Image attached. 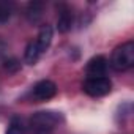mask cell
Wrapping results in <instances>:
<instances>
[{
	"instance_id": "6da1fadb",
	"label": "cell",
	"mask_w": 134,
	"mask_h": 134,
	"mask_svg": "<svg viewBox=\"0 0 134 134\" xmlns=\"http://www.w3.org/2000/svg\"><path fill=\"white\" fill-rule=\"evenodd\" d=\"M63 121V117L58 112L52 110H41L32 115L30 126L33 134H51V131Z\"/></svg>"
},
{
	"instance_id": "7a4b0ae2",
	"label": "cell",
	"mask_w": 134,
	"mask_h": 134,
	"mask_svg": "<svg viewBox=\"0 0 134 134\" xmlns=\"http://www.w3.org/2000/svg\"><path fill=\"white\" fill-rule=\"evenodd\" d=\"M134 65V43L128 41L115 47L110 57V66L115 71H126Z\"/></svg>"
},
{
	"instance_id": "3957f363",
	"label": "cell",
	"mask_w": 134,
	"mask_h": 134,
	"mask_svg": "<svg viewBox=\"0 0 134 134\" xmlns=\"http://www.w3.org/2000/svg\"><path fill=\"white\" fill-rule=\"evenodd\" d=\"M82 90L88 96L99 98V96L107 95L112 90V82L109 77H87L82 85Z\"/></svg>"
},
{
	"instance_id": "277c9868",
	"label": "cell",
	"mask_w": 134,
	"mask_h": 134,
	"mask_svg": "<svg viewBox=\"0 0 134 134\" xmlns=\"http://www.w3.org/2000/svg\"><path fill=\"white\" fill-rule=\"evenodd\" d=\"M55 93H57V85L52 81H47V79L36 82L32 88V95L38 101H47V99L54 98Z\"/></svg>"
},
{
	"instance_id": "5b68a950",
	"label": "cell",
	"mask_w": 134,
	"mask_h": 134,
	"mask_svg": "<svg viewBox=\"0 0 134 134\" xmlns=\"http://www.w3.org/2000/svg\"><path fill=\"white\" fill-rule=\"evenodd\" d=\"M107 71V60L104 55H96L87 62L85 73L87 77H106Z\"/></svg>"
},
{
	"instance_id": "8992f818",
	"label": "cell",
	"mask_w": 134,
	"mask_h": 134,
	"mask_svg": "<svg viewBox=\"0 0 134 134\" xmlns=\"http://www.w3.org/2000/svg\"><path fill=\"white\" fill-rule=\"evenodd\" d=\"M52 36H54V33H52L51 25H43L40 29V33H38V36L35 40V44H36V47H38V51L41 54H44L49 49V46L52 43Z\"/></svg>"
},
{
	"instance_id": "52a82bcc",
	"label": "cell",
	"mask_w": 134,
	"mask_h": 134,
	"mask_svg": "<svg viewBox=\"0 0 134 134\" xmlns=\"http://www.w3.org/2000/svg\"><path fill=\"white\" fill-rule=\"evenodd\" d=\"M71 25H73V11L63 5L58 14V19H57V29L60 33H66L71 30Z\"/></svg>"
},
{
	"instance_id": "ba28073f",
	"label": "cell",
	"mask_w": 134,
	"mask_h": 134,
	"mask_svg": "<svg viewBox=\"0 0 134 134\" xmlns=\"http://www.w3.org/2000/svg\"><path fill=\"white\" fill-rule=\"evenodd\" d=\"M41 55H43V54L38 51V47H36L35 41L29 43V46H27V49H25V55H24L25 63H29V65H35V63L40 60V57H41Z\"/></svg>"
},
{
	"instance_id": "9c48e42d",
	"label": "cell",
	"mask_w": 134,
	"mask_h": 134,
	"mask_svg": "<svg viewBox=\"0 0 134 134\" xmlns=\"http://www.w3.org/2000/svg\"><path fill=\"white\" fill-rule=\"evenodd\" d=\"M43 16V3L40 2H32L27 7V18L30 22H36Z\"/></svg>"
},
{
	"instance_id": "30bf717a",
	"label": "cell",
	"mask_w": 134,
	"mask_h": 134,
	"mask_svg": "<svg viewBox=\"0 0 134 134\" xmlns=\"http://www.w3.org/2000/svg\"><path fill=\"white\" fill-rule=\"evenodd\" d=\"M5 134H25V129H24L22 123H21L18 118H13Z\"/></svg>"
},
{
	"instance_id": "8fae6325",
	"label": "cell",
	"mask_w": 134,
	"mask_h": 134,
	"mask_svg": "<svg viewBox=\"0 0 134 134\" xmlns=\"http://www.w3.org/2000/svg\"><path fill=\"white\" fill-rule=\"evenodd\" d=\"M3 66H5V70H7L8 73H16V71H19V68H21V63H19L18 58H10V60H5Z\"/></svg>"
},
{
	"instance_id": "7c38bea8",
	"label": "cell",
	"mask_w": 134,
	"mask_h": 134,
	"mask_svg": "<svg viewBox=\"0 0 134 134\" xmlns=\"http://www.w3.org/2000/svg\"><path fill=\"white\" fill-rule=\"evenodd\" d=\"M10 16H11L10 7H8L7 3H2V2H0V24H2V22H7V21L10 19Z\"/></svg>"
}]
</instances>
